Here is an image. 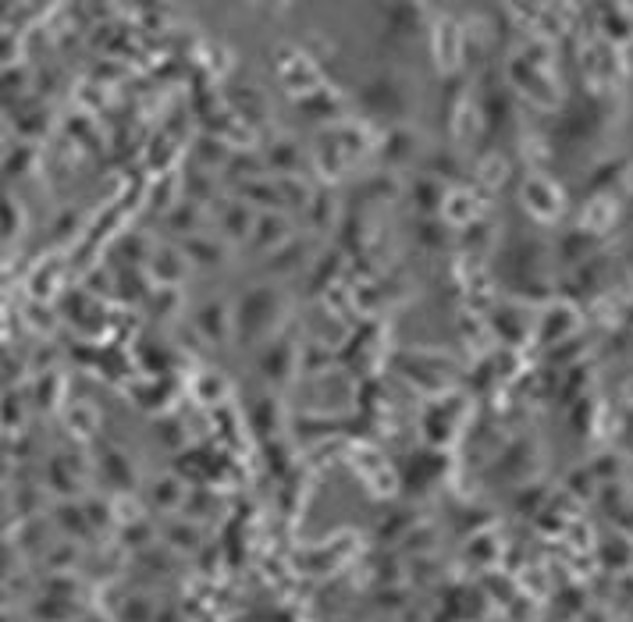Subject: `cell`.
<instances>
[{"mask_svg":"<svg viewBox=\"0 0 633 622\" xmlns=\"http://www.w3.org/2000/svg\"><path fill=\"white\" fill-rule=\"evenodd\" d=\"M264 313H271V296H267V292H253V296L246 299V306H242V324H246V331H257Z\"/></svg>","mask_w":633,"mask_h":622,"instance_id":"cell-1","label":"cell"}]
</instances>
